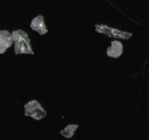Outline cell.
Wrapping results in <instances>:
<instances>
[{
    "mask_svg": "<svg viewBox=\"0 0 149 140\" xmlns=\"http://www.w3.org/2000/svg\"><path fill=\"white\" fill-rule=\"evenodd\" d=\"M14 39V50L16 55L19 54H30L33 55V49L31 44L29 34L21 29L14 30L12 32Z\"/></svg>",
    "mask_w": 149,
    "mask_h": 140,
    "instance_id": "6da1fadb",
    "label": "cell"
},
{
    "mask_svg": "<svg viewBox=\"0 0 149 140\" xmlns=\"http://www.w3.org/2000/svg\"><path fill=\"white\" fill-rule=\"evenodd\" d=\"M24 115L36 120H40L47 117V111L37 100H31L24 105Z\"/></svg>",
    "mask_w": 149,
    "mask_h": 140,
    "instance_id": "7a4b0ae2",
    "label": "cell"
},
{
    "mask_svg": "<svg viewBox=\"0 0 149 140\" xmlns=\"http://www.w3.org/2000/svg\"><path fill=\"white\" fill-rule=\"evenodd\" d=\"M14 43L13 34L7 30L0 31V54H3Z\"/></svg>",
    "mask_w": 149,
    "mask_h": 140,
    "instance_id": "3957f363",
    "label": "cell"
},
{
    "mask_svg": "<svg viewBox=\"0 0 149 140\" xmlns=\"http://www.w3.org/2000/svg\"><path fill=\"white\" fill-rule=\"evenodd\" d=\"M30 28L32 30L38 32L39 35H45L48 32V29L47 28L46 23H45V17L42 15L36 16L31 20Z\"/></svg>",
    "mask_w": 149,
    "mask_h": 140,
    "instance_id": "277c9868",
    "label": "cell"
},
{
    "mask_svg": "<svg viewBox=\"0 0 149 140\" xmlns=\"http://www.w3.org/2000/svg\"><path fill=\"white\" fill-rule=\"evenodd\" d=\"M124 51L123 45L120 41L113 40L111 42V45L106 50L107 55L110 58H118L122 55Z\"/></svg>",
    "mask_w": 149,
    "mask_h": 140,
    "instance_id": "5b68a950",
    "label": "cell"
},
{
    "mask_svg": "<svg viewBox=\"0 0 149 140\" xmlns=\"http://www.w3.org/2000/svg\"><path fill=\"white\" fill-rule=\"evenodd\" d=\"M79 125L77 124H69L67 126L64 128V129L61 130L60 131V134L63 136L65 137L67 139L72 138L73 136L75 134L76 131L78 129Z\"/></svg>",
    "mask_w": 149,
    "mask_h": 140,
    "instance_id": "8992f818",
    "label": "cell"
},
{
    "mask_svg": "<svg viewBox=\"0 0 149 140\" xmlns=\"http://www.w3.org/2000/svg\"><path fill=\"white\" fill-rule=\"evenodd\" d=\"M112 37L116 39H129L132 36V34L130 32H122L117 29L112 28L111 29Z\"/></svg>",
    "mask_w": 149,
    "mask_h": 140,
    "instance_id": "52a82bcc",
    "label": "cell"
},
{
    "mask_svg": "<svg viewBox=\"0 0 149 140\" xmlns=\"http://www.w3.org/2000/svg\"><path fill=\"white\" fill-rule=\"evenodd\" d=\"M95 28L96 32H98V33L103 34L106 35V36H109V37H112V27L104 24H96L95 26Z\"/></svg>",
    "mask_w": 149,
    "mask_h": 140,
    "instance_id": "ba28073f",
    "label": "cell"
}]
</instances>
